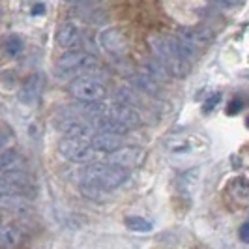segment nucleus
Masks as SVG:
<instances>
[{"mask_svg":"<svg viewBox=\"0 0 249 249\" xmlns=\"http://www.w3.org/2000/svg\"><path fill=\"white\" fill-rule=\"evenodd\" d=\"M129 178V171L114 163H90L83 171V186L92 189H116Z\"/></svg>","mask_w":249,"mask_h":249,"instance_id":"nucleus-2","label":"nucleus"},{"mask_svg":"<svg viewBox=\"0 0 249 249\" xmlns=\"http://www.w3.org/2000/svg\"><path fill=\"white\" fill-rule=\"evenodd\" d=\"M100 68V62L94 54H90L87 51H68L56 60V75L62 79H75L81 75H88L96 71Z\"/></svg>","mask_w":249,"mask_h":249,"instance_id":"nucleus-3","label":"nucleus"},{"mask_svg":"<svg viewBox=\"0 0 249 249\" xmlns=\"http://www.w3.org/2000/svg\"><path fill=\"white\" fill-rule=\"evenodd\" d=\"M242 107H244V101L240 100V98H234V100L229 103V107H227V114H238V112L242 111Z\"/></svg>","mask_w":249,"mask_h":249,"instance_id":"nucleus-21","label":"nucleus"},{"mask_svg":"<svg viewBox=\"0 0 249 249\" xmlns=\"http://www.w3.org/2000/svg\"><path fill=\"white\" fill-rule=\"evenodd\" d=\"M219 101H221V94H219V92H215V94H212V96H210L208 100L204 101V111L210 112L212 109H215Z\"/></svg>","mask_w":249,"mask_h":249,"instance_id":"nucleus-20","label":"nucleus"},{"mask_svg":"<svg viewBox=\"0 0 249 249\" xmlns=\"http://www.w3.org/2000/svg\"><path fill=\"white\" fill-rule=\"evenodd\" d=\"M10 139H12V135H10V131L8 133H4V137H0V148H4L8 142H10Z\"/></svg>","mask_w":249,"mask_h":249,"instance_id":"nucleus-26","label":"nucleus"},{"mask_svg":"<svg viewBox=\"0 0 249 249\" xmlns=\"http://www.w3.org/2000/svg\"><path fill=\"white\" fill-rule=\"evenodd\" d=\"M92 2H96V0H66V4H70V6H88Z\"/></svg>","mask_w":249,"mask_h":249,"instance_id":"nucleus-23","label":"nucleus"},{"mask_svg":"<svg viewBox=\"0 0 249 249\" xmlns=\"http://www.w3.org/2000/svg\"><path fill=\"white\" fill-rule=\"evenodd\" d=\"M0 171L6 175L21 176L25 173V160L17 152L8 150V152L0 154Z\"/></svg>","mask_w":249,"mask_h":249,"instance_id":"nucleus-14","label":"nucleus"},{"mask_svg":"<svg viewBox=\"0 0 249 249\" xmlns=\"http://www.w3.org/2000/svg\"><path fill=\"white\" fill-rule=\"evenodd\" d=\"M142 158H144V152L141 148H137V146H120L118 150H114V152L109 154L107 163L120 165V167H124V169L129 171V169L141 165Z\"/></svg>","mask_w":249,"mask_h":249,"instance_id":"nucleus-9","label":"nucleus"},{"mask_svg":"<svg viewBox=\"0 0 249 249\" xmlns=\"http://www.w3.org/2000/svg\"><path fill=\"white\" fill-rule=\"evenodd\" d=\"M213 2H217V4L223 6V8H231V6L238 4V0H213Z\"/></svg>","mask_w":249,"mask_h":249,"instance_id":"nucleus-24","label":"nucleus"},{"mask_svg":"<svg viewBox=\"0 0 249 249\" xmlns=\"http://www.w3.org/2000/svg\"><path fill=\"white\" fill-rule=\"evenodd\" d=\"M45 12V6L43 4H36L34 8H32V15H39V13Z\"/></svg>","mask_w":249,"mask_h":249,"instance_id":"nucleus-27","label":"nucleus"},{"mask_svg":"<svg viewBox=\"0 0 249 249\" xmlns=\"http://www.w3.org/2000/svg\"><path fill=\"white\" fill-rule=\"evenodd\" d=\"M41 90H43V75L41 73H34L30 75L25 81V85L21 88V101L26 103V105H32L39 100L41 96Z\"/></svg>","mask_w":249,"mask_h":249,"instance_id":"nucleus-13","label":"nucleus"},{"mask_svg":"<svg viewBox=\"0 0 249 249\" xmlns=\"http://www.w3.org/2000/svg\"><path fill=\"white\" fill-rule=\"evenodd\" d=\"M81 41H83V34H81L79 26L75 25V23H64L56 30V43L62 49L73 51L81 45Z\"/></svg>","mask_w":249,"mask_h":249,"instance_id":"nucleus-12","label":"nucleus"},{"mask_svg":"<svg viewBox=\"0 0 249 249\" xmlns=\"http://www.w3.org/2000/svg\"><path fill=\"white\" fill-rule=\"evenodd\" d=\"M124 225L133 232H152L154 231V223L141 215H127L124 219Z\"/></svg>","mask_w":249,"mask_h":249,"instance_id":"nucleus-17","label":"nucleus"},{"mask_svg":"<svg viewBox=\"0 0 249 249\" xmlns=\"http://www.w3.org/2000/svg\"><path fill=\"white\" fill-rule=\"evenodd\" d=\"M25 47V43H23V37L17 36V34H12V36H8L4 41H2V49L4 53L8 54V56H17L21 51Z\"/></svg>","mask_w":249,"mask_h":249,"instance_id":"nucleus-18","label":"nucleus"},{"mask_svg":"<svg viewBox=\"0 0 249 249\" xmlns=\"http://www.w3.org/2000/svg\"><path fill=\"white\" fill-rule=\"evenodd\" d=\"M58 152L64 160L73 163H94L98 158V152L90 146L88 141L73 137H64L58 142Z\"/></svg>","mask_w":249,"mask_h":249,"instance_id":"nucleus-5","label":"nucleus"},{"mask_svg":"<svg viewBox=\"0 0 249 249\" xmlns=\"http://www.w3.org/2000/svg\"><path fill=\"white\" fill-rule=\"evenodd\" d=\"M88 142H90V146L96 150L98 154H111V152L118 150L120 146H124V139H122V135L111 133V131L94 133Z\"/></svg>","mask_w":249,"mask_h":249,"instance_id":"nucleus-11","label":"nucleus"},{"mask_svg":"<svg viewBox=\"0 0 249 249\" xmlns=\"http://www.w3.org/2000/svg\"><path fill=\"white\" fill-rule=\"evenodd\" d=\"M8 193H12V186H10L8 180H4V178L0 176V197H4V195H8Z\"/></svg>","mask_w":249,"mask_h":249,"instance_id":"nucleus-22","label":"nucleus"},{"mask_svg":"<svg viewBox=\"0 0 249 249\" xmlns=\"http://www.w3.org/2000/svg\"><path fill=\"white\" fill-rule=\"evenodd\" d=\"M70 94L81 103H98L107 96V88L98 79L81 75L70 83Z\"/></svg>","mask_w":249,"mask_h":249,"instance_id":"nucleus-4","label":"nucleus"},{"mask_svg":"<svg viewBox=\"0 0 249 249\" xmlns=\"http://www.w3.org/2000/svg\"><path fill=\"white\" fill-rule=\"evenodd\" d=\"M23 234L15 225H0V248L17 249L21 246Z\"/></svg>","mask_w":249,"mask_h":249,"instance_id":"nucleus-15","label":"nucleus"},{"mask_svg":"<svg viewBox=\"0 0 249 249\" xmlns=\"http://www.w3.org/2000/svg\"><path fill=\"white\" fill-rule=\"evenodd\" d=\"M107 116L120 125H124L125 129H133V127L141 125V114L137 112V109L131 105H125V103H114L107 111Z\"/></svg>","mask_w":249,"mask_h":249,"instance_id":"nucleus-10","label":"nucleus"},{"mask_svg":"<svg viewBox=\"0 0 249 249\" xmlns=\"http://www.w3.org/2000/svg\"><path fill=\"white\" fill-rule=\"evenodd\" d=\"M135 83H137V87L142 90V92H146V94H152V96H156L158 94V90H160V83H156L150 75H146L144 71L142 73H139L135 77Z\"/></svg>","mask_w":249,"mask_h":249,"instance_id":"nucleus-19","label":"nucleus"},{"mask_svg":"<svg viewBox=\"0 0 249 249\" xmlns=\"http://www.w3.org/2000/svg\"><path fill=\"white\" fill-rule=\"evenodd\" d=\"M240 238H242V242H248V223L240 227Z\"/></svg>","mask_w":249,"mask_h":249,"instance_id":"nucleus-25","label":"nucleus"},{"mask_svg":"<svg viewBox=\"0 0 249 249\" xmlns=\"http://www.w3.org/2000/svg\"><path fill=\"white\" fill-rule=\"evenodd\" d=\"M58 129L62 131L66 137L81 139V141H90V137L94 135V127L88 124L85 118L81 116H66L58 122Z\"/></svg>","mask_w":249,"mask_h":249,"instance_id":"nucleus-8","label":"nucleus"},{"mask_svg":"<svg viewBox=\"0 0 249 249\" xmlns=\"http://www.w3.org/2000/svg\"><path fill=\"white\" fill-rule=\"evenodd\" d=\"M100 45L112 58H124L127 54V37L120 28H107L100 34Z\"/></svg>","mask_w":249,"mask_h":249,"instance_id":"nucleus-6","label":"nucleus"},{"mask_svg":"<svg viewBox=\"0 0 249 249\" xmlns=\"http://www.w3.org/2000/svg\"><path fill=\"white\" fill-rule=\"evenodd\" d=\"M229 193L232 195V199H236L240 204H248V180L246 178H236L229 184Z\"/></svg>","mask_w":249,"mask_h":249,"instance_id":"nucleus-16","label":"nucleus"},{"mask_svg":"<svg viewBox=\"0 0 249 249\" xmlns=\"http://www.w3.org/2000/svg\"><path fill=\"white\" fill-rule=\"evenodd\" d=\"M150 49L154 53V60L161 64L169 75L184 79L191 71V64L182 56L176 37L161 36V34L150 36Z\"/></svg>","mask_w":249,"mask_h":249,"instance_id":"nucleus-1","label":"nucleus"},{"mask_svg":"<svg viewBox=\"0 0 249 249\" xmlns=\"http://www.w3.org/2000/svg\"><path fill=\"white\" fill-rule=\"evenodd\" d=\"M176 37L199 53V49L208 47L213 41V32L206 26H189V28H182Z\"/></svg>","mask_w":249,"mask_h":249,"instance_id":"nucleus-7","label":"nucleus"}]
</instances>
